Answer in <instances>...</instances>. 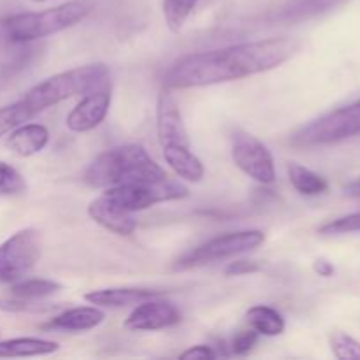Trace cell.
<instances>
[{
  "mask_svg": "<svg viewBox=\"0 0 360 360\" xmlns=\"http://www.w3.org/2000/svg\"><path fill=\"white\" fill-rule=\"evenodd\" d=\"M301 49L294 37H271L193 53L176 60L164 76L171 90L200 88L245 79L288 62Z\"/></svg>",
  "mask_w": 360,
  "mask_h": 360,
  "instance_id": "cell-1",
  "label": "cell"
},
{
  "mask_svg": "<svg viewBox=\"0 0 360 360\" xmlns=\"http://www.w3.org/2000/svg\"><path fill=\"white\" fill-rule=\"evenodd\" d=\"M167 178V172L148 155L141 144H123L104 151L95 157L83 174L84 183L95 188L155 183Z\"/></svg>",
  "mask_w": 360,
  "mask_h": 360,
  "instance_id": "cell-2",
  "label": "cell"
},
{
  "mask_svg": "<svg viewBox=\"0 0 360 360\" xmlns=\"http://www.w3.org/2000/svg\"><path fill=\"white\" fill-rule=\"evenodd\" d=\"M90 13V6L83 0H70L62 6L49 7L37 13H18L0 21L4 35L11 42H32L76 27Z\"/></svg>",
  "mask_w": 360,
  "mask_h": 360,
  "instance_id": "cell-3",
  "label": "cell"
},
{
  "mask_svg": "<svg viewBox=\"0 0 360 360\" xmlns=\"http://www.w3.org/2000/svg\"><path fill=\"white\" fill-rule=\"evenodd\" d=\"M105 79H109V69L104 63H88L76 69L63 70L41 81L21 98L39 115L67 98L88 94Z\"/></svg>",
  "mask_w": 360,
  "mask_h": 360,
  "instance_id": "cell-4",
  "label": "cell"
},
{
  "mask_svg": "<svg viewBox=\"0 0 360 360\" xmlns=\"http://www.w3.org/2000/svg\"><path fill=\"white\" fill-rule=\"evenodd\" d=\"M355 136H360V101L334 109L301 127L292 134L290 143L294 146L311 148L340 143Z\"/></svg>",
  "mask_w": 360,
  "mask_h": 360,
  "instance_id": "cell-5",
  "label": "cell"
},
{
  "mask_svg": "<svg viewBox=\"0 0 360 360\" xmlns=\"http://www.w3.org/2000/svg\"><path fill=\"white\" fill-rule=\"evenodd\" d=\"M264 241H266V234L262 231H257V229L217 236L204 245L197 246L192 252L185 253L176 262V269H193V267H202L207 264L218 262V260L231 259V257L259 248Z\"/></svg>",
  "mask_w": 360,
  "mask_h": 360,
  "instance_id": "cell-6",
  "label": "cell"
},
{
  "mask_svg": "<svg viewBox=\"0 0 360 360\" xmlns=\"http://www.w3.org/2000/svg\"><path fill=\"white\" fill-rule=\"evenodd\" d=\"M118 207L129 213L144 211L148 207L169 200L186 199L190 195L188 188L174 179H162L155 183H134V185H120L105 188L102 193Z\"/></svg>",
  "mask_w": 360,
  "mask_h": 360,
  "instance_id": "cell-7",
  "label": "cell"
},
{
  "mask_svg": "<svg viewBox=\"0 0 360 360\" xmlns=\"http://www.w3.org/2000/svg\"><path fill=\"white\" fill-rule=\"evenodd\" d=\"M41 259V232L23 229L0 245V283L23 280Z\"/></svg>",
  "mask_w": 360,
  "mask_h": 360,
  "instance_id": "cell-8",
  "label": "cell"
},
{
  "mask_svg": "<svg viewBox=\"0 0 360 360\" xmlns=\"http://www.w3.org/2000/svg\"><path fill=\"white\" fill-rule=\"evenodd\" d=\"M232 160L236 167L260 185H271L276 179L273 155L269 148L248 132L238 130L232 136Z\"/></svg>",
  "mask_w": 360,
  "mask_h": 360,
  "instance_id": "cell-9",
  "label": "cell"
},
{
  "mask_svg": "<svg viewBox=\"0 0 360 360\" xmlns=\"http://www.w3.org/2000/svg\"><path fill=\"white\" fill-rule=\"evenodd\" d=\"M111 97H112V86L111 77L95 86L84 97L81 98L79 104L69 112L65 120L67 129L72 132H90V130L97 129L108 116L109 108H111Z\"/></svg>",
  "mask_w": 360,
  "mask_h": 360,
  "instance_id": "cell-10",
  "label": "cell"
},
{
  "mask_svg": "<svg viewBox=\"0 0 360 360\" xmlns=\"http://www.w3.org/2000/svg\"><path fill=\"white\" fill-rule=\"evenodd\" d=\"M157 136L162 148L190 146L188 132L183 122L181 109L172 95V90L162 86L157 102Z\"/></svg>",
  "mask_w": 360,
  "mask_h": 360,
  "instance_id": "cell-11",
  "label": "cell"
},
{
  "mask_svg": "<svg viewBox=\"0 0 360 360\" xmlns=\"http://www.w3.org/2000/svg\"><path fill=\"white\" fill-rule=\"evenodd\" d=\"M181 322V313L172 302L160 297L148 299L130 311L125 319V329L129 330H160L178 326Z\"/></svg>",
  "mask_w": 360,
  "mask_h": 360,
  "instance_id": "cell-12",
  "label": "cell"
},
{
  "mask_svg": "<svg viewBox=\"0 0 360 360\" xmlns=\"http://www.w3.org/2000/svg\"><path fill=\"white\" fill-rule=\"evenodd\" d=\"M347 2L348 0H285L278 9L273 11L269 20L274 23H301V21L323 16Z\"/></svg>",
  "mask_w": 360,
  "mask_h": 360,
  "instance_id": "cell-13",
  "label": "cell"
},
{
  "mask_svg": "<svg viewBox=\"0 0 360 360\" xmlns=\"http://www.w3.org/2000/svg\"><path fill=\"white\" fill-rule=\"evenodd\" d=\"M88 214L102 229H105V231L112 232L116 236H123V238L134 234V231L137 227V221L134 220L132 213L123 211L122 207L112 204L104 195L91 200L90 206H88Z\"/></svg>",
  "mask_w": 360,
  "mask_h": 360,
  "instance_id": "cell-14",
  "label": "cell"
},
{
  "mask_svg": "<svg viewBox=\"0 0 360 360\" xmlns=\"http://www.w3.org/2000/svg\"><path fill=\"white\" fill-rule=\"evenodd\" d=\"M164 294V290H155V288H102L84 294V301L101 308H125L130 304H139L148 299L162 297Z\"/></svg>",
  "mask_w": 360,
  "mask_h": 360,
  "instance_id": "cell-15",
  "label": "cell"
},
{
  "mask_svg": "<svg viewBox=\"0 0 360 360\" xmlns=\"http://www.w3.org/2000/svg\"><path fill=\"white\" fill-rule=\"evenodd\" d=\"M49 143V130L41 123H21L7 137V146L20 157H32Z\"/></svg>",
  "mask_w": 360,
  "mask_h": 360,
  "instance_id": "cell-16",
  "label": "cell"
},
{
  "mask_svg": "<svg viewBox=\"0 0 360 360\" xmlns=\"http://www.w3.org/2000/svg\"><path fill=\"white\" fill-rule=\"evenodd\" d=\"M104 319V311L98 309V306H77L55 316L48 327L67 330V333H84L101 326Z\"/></svg>",
  "mask_w": 360,
  "mask_h": 360,
  "instance_id": "cell-17",
  "label": "cell"
},
{
  "mask_svg": "<svg viewBox=\"0 0 360 360\" xmlns=\"http://www.w3.org/2000/svg\"><path fill=\"white\" fill-rule=\"evenodd\" d=\"M164 150V158L169 167L181 179L190 183H199L204 178V165L197 155L190 150V146H167Z\"/></svg>",
  "mask_w": 360,
  "mask_h": 360,
  "instance_id": "cell-18",
  "label": "cell"
},
{
  "mask_svg": "<svg viewBox=\"0 0 360 360\" xmlns=\"http://www.w3.org/2000/svg\"><path fill=\"white\" fill-rule=\"evenodd\" d=\"M58 350L60 345L56 341L41 340V338H14V340L0 341V359L41 357Z\"/></svg>",
  "mask_w": 360,
  "mask_h": 360,
  "instance_id": "cell-19",
  "label": "cell"
},
{
  "mask_svg": "<svg viewBox=\"0 0 360 360\" xmlns=\"http://www.w3.org/2000/svg\"><path fill=\"white\" fill-rule=\"evenodd\" d=\"M246 322H248L250 329L262 336H280L285 330V319L281 316V313L266 304H257L250 308L246 311Z\"/></svg>",
  "mask_w": 360,
  "mask_h": 360,
  "instance_id": "cell-20",
  "label": "cell"
},
{
  "mask_svg": "<svg viewBox=\"0 0 360 360\" xmlns=\"http://www.w3.org/2000/svg\"><path fill=\"white\" fill-rule=\"evenodd\" d=\"M288 178H290L292 186L297 190L299 193L308 197L322 195L329 190V183L323 176L316 174L311 169L304 167V165L299 164H290L288 165Z\"/></svg>",
  "mask_w": 360,
  "mask_h": 360,
  "instance_id": "cell-21",
  "label": "cell"
},
{
  "mask_svg": "<svg viewBox=\"0 0 360 360\" xmlns=\"http://www.w3.org/2000/svg\"><path fill=\"white\" fill-rule=\"evenodd\" d=\"M62 290V285L58 281L46 280V278H28L13 283L11 292L16 299L23 301H41V299L51 297L56 292Z\"/></svg>",
  "mask_w": 360,
  "mask_h": 360,
  "instance_id": "cell-22",
  "label": "cell"
},
{
  "mask_svg": "<svg viewBox=\"0 0 360 360\" xmlns=\"http://www.w3.org/2000/svg\"><path fill=\"white\" fill-rule=\"evenodd\" d=\"M34 116H37V112L23 98L0 108V137L6 136V134H11V130L20 127L21 123H27Z\"/></svg>",
  "mask_w": 360,
  "mask_h": 360,
  "instance_id": "cell-23",
  "label": "cell"
},
{
  "mask_svg": "<svg viewBox=\"0 0 360 360\" xmlns=\"http://www.w3.org/2000/svg\"><path fill=\"white\" fill-rule=\"evenodd\" d=\"M199 0H164V18L169 30L179 32L195 9Z\"/></svg>",
  "mask_w": 360,
  "mask_h": 360,
  "instance_id": "cell-24",
  "label": "cell"
},
{
  "mask_svg": "<svg viewBox=\"0 0 360 360\" xmlns=\"http://www.w3.org/2000/svg\"><path fill=\"white\" fill-rule=\"evenodd\" d=\"M330 350H333L334 357L341 360H360V343L355 338L348 336L347 333H336L330 334L329 338Z\"/></svg>",
  "mask_w": 360,
  "mask_h": 360,
  "instance_id": "cell-25",
  "label": "cell"
},
{
  "mask_svg": "<svg viewBox=\"0 0 360 360\" xmlns=\"http://www.w3.org/2000/svg\"><path fill=\"white\" fill-rule=\"evenodd\" d=\"M27 190L23 176L13 165L0 162V195H18Z\"/></svg>",
  "mask_w": 360,
  "mask_h": 360,
  "instance_id": "cell-26",
  "label": "cell"
},
{
  "mask_svg": "<svg viewBox=\"0 0 360 360\" xmlns=\"http://www.w3.org/2000/svg\"><path fill=\"white\" fill-rule=\"evenodd\" d=\"M319 232L322 236H341L352 234V232H360V211L347 214V217L336 218V220L322 225Z\"/></svg>",
  "mask_w": 360,
  "mask_h": 360,
  "instance_id": "cell-27",
  "label": "cell"
},
{
  "mask_svg": "<svg viewBox=\"0 0 360 360\" xmlns=\"http://www.w3.org/2000/svg\"><path fill=\"white\" fill-rule=\"evenodd\" d=\"M259 333H255L253 329L250 330H243V333H239L238 336L234 338V341H232V352H234L236 355H246L252 352V348L255 347L257 341H259Z\"/></svg>",
  "mask_w": 360,
  "mask_h": 360,
  "instance_id": "cell-28",
  "label": "cell"
},
{
  "mask_svg": "<svg viewBox=\"0 0 360 360\" xmlns=\"http://www.w3.org/2000/svg\"><path fill=\"white\" fill-rule=\"evenodd\" d=\"M260 269V266L257 262H252V260H236V262H231L225 269V274L227 276H245V274L257 273Z\"/></svg>",
  "mask_w": 360,
  "mask_h": 360,
  "instance_id": "cell-29",
  "label": "cell"
},
{
  "mask_svg": "<svg viewBox=\"0 0 360 360\" xmlns=\"http://www.w3.org/2000/svg\"><path fill=\"white\" fill-rule=\"evenodd\" d=\"M181 360H199V359H217V354L213 352V348L207 347V345H195V347L188 348V350L183 352L179 355Z\"/></svg>",
  "mask_w": 360,
  "mask_h": 360,
  "instance_id": "cell-30",
  "label": "cell"
},
{
  "mask_svg": "<svg viewBox=\"0 0 360 360\" xmlns=\"http://www.w3.org/2000/svg\"><path fill=\"white\" fill-rule=\"evenodd\" d=\"M313 269H315L316 274H320V276H323V278H329V276H333V274H334L333 264H330L329 260H323V259L316 260L315 266H313Z\"/></svg>",
  "mask_w": 360,
  "mask_h": 360,
  "instance_id": "cell-31",
  "label": "cell"
},
{
  "mask_svg": "<svg viewBox=\"0 0 360 360\" xmlns=\"http://www.w3.org/2000/svg\"><path fill=\"white\" fill-rule=\"evenodd\" d=\"M354 188H355V190H357V192H360V178L357 179V181H355V183H354Z\"/></svg>",
  "mask_w": 360,
  "mask_h": 360,
  "instance_id": "cell-32",
  "label": "cell"
},
{
  "mask_svg": "<svg viewBox=\"0 0 360 360\" xmlns=\"http://www.w3.org/2000/svg\"><path fill=\"white\" fill-rule=\"evenodd\" d=\"M34 2H46V0H34Z\"/></svg>",
  "mask_w": 360,
  "mask_h": 360,
  "instance_id": "cell-33",
  "label": "cell"
}]
</instances>
